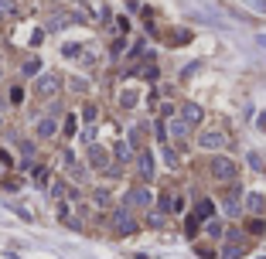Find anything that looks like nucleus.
I'll return each instance as SVG.
<instances>
[{"label":"nucleus","instance_id":"nucleus-25","mask_svg":"<svg viewBox=\"0 0 266 259\" xmlns=\"http://www.w3.org/2000/svg\"><path fill=\"white\" fill-rule=\"evenodd\" d=\"M20 154L31 157V154H34V144H31V140H20Z\"/></svg>","mask_w":266,"mask_h":259},{"label":"nucleus","instance_id":"nucleus-13","mask_svg":"<svg viewBox=\"0 0 266 259\" xmlns=\"http://www.w3.org/2000/svg\"><path fill=\"white\" fill-rule=\"evenodd\" d=\"M58 133V123L55 120H41L38 123V136H44V140H48V136H55Z\"/></svg>","mask_w":266,"mask_h":259},{"label":"nucleus","instance_id":"nucleus-2","mask_svg":"<svg viewBox=\"0 0 266 259\" xmlns=\"http://www.w3.org/2000/svg\"><path fill=\"white\" fill-rule=\"evenodd\" d=\"M228 144V136L222 130H205V133H198V147L202 150H222Z\"/></svg>","mask_w":266,"mask_h":259},{"label":"nucleus","instance_id":"nucleus-8","mask_svg":"<svg viewBox=\"0 0 266 259\" xmlns=\"http://www.w3.org/2000/svg\"><path fill=\"white\" fill-rule=\"evenodd\" d=\"M246 212H249V215H263V212H266V194L249 191V194H246Z\"/></svg>","mask_w":266,"mask_h":259},{"label":"nucleus","instance_id":"nucleus-27","mask_svg":"<svg viewBox=\"0 0 266 259\" xmlns=\"http://www.w3.org/2000/svg\"><path fill=\"white\" fill-rule=\"evenodd\" d=\"M198 68H202V65H198V62H191L188 68H181V78H188V75H194V72H198Z\"/></svg>","mask_w":266,"mask_h":259},{"label":"nucleus","instance_id":"nucleus-9","mask_svg":"<svg viewBox=\"0 0 266 259\" xmlns=\"http://www.w3.org/2000/svg\"><path fill=\"white\" fill-rule=\"evenodd\" d=\"M136 170H140V178H144V181H150V178H154V157L147 154V150L136 157Z\"/></svg>","mask_w":266,"mask_h":259},{"label":"nucleus","instance_id":"nucleus-21","mask_svg":"<svg viewBox=\"0 0 266 259\" xmlns=\"http://www.w3.org/2000/svg\"><path fill=\"white\" fill-rule=\"evenodd\" d=\"M120 102H123L126 110H133V106H136V92H123V96H120Z\"/></svg>","mask_w":266,"mask_h":259},{"label":"nucleus","instance_id":"nucleus-32","mask_svg":"<svg viewBox=\"0 0 266 259\" xmlns=\"http://www.w3.org/2000/svg\"><path fill=\"white\" fill-rule=\"evenodd\" d=\"M0 130H4V120H0Z\"/></svg>","mask_w":266,"mask_h":259},{"label":"nucleus","instance_id":"nucleus-30","mask_svg":"<svg viewBox=\"0 0 266 259\" xmlns=\"http://www.w3.org/2000/svg\"><path fill=\"white\" fill-rule=\"evenodd\" d=\"M256 126H260V133H266V112H260V116H256Z\"/></svg>","mask_w":266,"mask_h":259},{"label":"nucleus","instance_id":"nucleus-29","mask_svg":"<svg viewBox=\"0 0 266 259\" xmlns=\"http://www.w3.org/2000/svg\"><path fill=\"white\" fill-rule=\"evenodd\" d=\"M96 202H99V204H110V191H96Z\"/></svg>","mask_w":266,"mask_h":259},{"label":"nucleus","instance_id":"nucleus-20","mask_svg":"<svg viewBox=\"0 0 266 259\" xmlns=\"http://www.w3.org/2000/svg\"><path fill=\"white\" fill-rule=\"evenodd\" d=\"M147 222H150L154 228H160V225H164V212H160V208H157V212H150V218H147Z\"/></svg>","mask_w":266,"mask_h":259},{"label":"nucleus","instance_id":"nucleus-23","mask_svg":"<svg viewBox=\"0 0 266 259\" xmlns=\"http://www.w3.org/2000/svg\"><path fill=\"white\" fill-rule=\"evenodd\" d=\"M78 52H82L78 44H65V48H62V55H65V58H78Z\"/></svg>","mask_w":266,"mask_h":259},{"label":"nucleus","instance_id":"nucleus-6","mask_svg":"<svg viewBox=\"0 0 266 259\" xmlns=\"http://www.w3.org/2000/svg\"><path fill=\"white\" fill-rule=\"evenodd\" d=\"M191 218H198V222H212V218H215V202H212V198H202V202L194 204Z\"/></svg>","mask_w":266,"mask_h":259},{"label":"nucleus","instance_id":"nucleus-24","mask_svg":"<svg viewBox=\"0 0 266 259\" xmlns=\"http://www.w3.org/2000/svg\"><path fill=\"white\" fill-rule=\"evenodd\" d=\"M110 55H113V62H116L120 55H123V38H120V41H113V48H110Z\"/></svg>","mask_w":266,"mask_h":259},{"label":"nucleus","instance_id":"nucleus-31","mask_svg":"<svg viewBox=\"0 0 266 259\" xmlns=\"http://www.w3.org/2000/svg\"><path fill=\"white\" fill-rule=\"evenodd\" d=\"M256 41H260V44H263V48H266V34H260V38H256Z\"/></svg>","mask_w":266,"mask_h":259},{"label":"nucleus","instance_id":"nucleus-4","mask_svg":"<svg viewBox=\"0 0 266 259\" xmlns=\"http://www.w3.org/2000/svg\"><path fill=\"white\" fill-rule=\"evenodd\" d=\"M113 228L120 232V236H133V232H136V222L130 218V212H126V208H120V212L113 215Z\"/></svg>","mask_w":266,"mask_h":259},{"label":"nucleus","instance_id":"nucleus-19","mask_svg":"<svg viewBox=\"0 0 266 259\" xmlns=\"http://www.w3.org/2000/svg\"><path fill=\"white\" fill-rule=\"evenodd\" d=\"M246 160H249V167H252V170H266V167H263V157H260V154H249Z\"/></svg>","mask_w":266,"mask_h":259},{"label":"nucleus","instance_id":"nucleus-16","mask_svg":"<svg viewBox=\"0 0 266 259\" xmlns=\"http://www.w3.org/2000/svg\"><path fill=\"white\" fill-rule=\"evenodd\" d=\"M144 133H147V126H144V123L130 130V147H140V140H144Z\"/></svg>","mask_w":266,"mask_h":259},{"label":"nucleus","instance_id":"nucleus-11","mask_svg":"<svg viewBox=\"0 0 266 259\" xmlns=\"http://www.w3.org/2000/svg\"><path fill=\"white\" fill-rule=\"evenodd\" d=\"M168 133H171V136H178V140H184V136L191 133V126L184 123V120H168Z\"/></svg>","mask_w":266,"mask_h":259},{"label":"nucleus","instance_id":"nucleus-7","mask_svg":"<svg viewBox=\"0 0 266 259\" xmlns=\"http://www.w3.org/2000/svg\"><path fill=\"white\" fill-rule=\"evenodd\" d=\"M58 86H62V78H58V75H41L38 86H34V92H38V96H55Z\"/></svg>","mask_w":266,"mask_h":259},{"label":"nucleus","instance_id":"nucleus-5","mask_svg":"<svg viewBox=\"0 0 266 259\" xmlns=\"http://www.w3.org/2000/svg\"><path fill=\"white\" fill-rule=\"evenodd\" d=\"M181 120H184L188 126H198V123L205 120V110H202L198 102H184V106H181Z\"/></svg>","mask_w":266,"mask_h":259},{"label":"nucleus","instance_id":"nucleus-28","mask_svg":"<svg viewBox=\"0 0 266 259\" xmlns=\"http://www.w3.org/2000/svg\"><path fill=\"white\" fill-rule=\"evenodd\" d=\"M0 164H4V167H14V157H10L7 150H0Z\"/></svg>","mask_w":266,"mask_h":259},{"label":"nucleus","instance_id":"nucleus-15","mask_svg":"<svg viewBox=\"0 0 266 259\" xmlns=\"http://www.w3.org/2000/svg\"><path fill=\"white\" fill-rule=\"evenodd\" d=\"M205 232H208L212 239H222V236H226V228H222V222H215V218H212V222H205Z\"/></svg>","mask_w":266,"mask_h":259},{"label":"nucleus","instance_id":"nucleus-17","mask_svg":"<svg viewBox=\"0 0 266 259\" xmlns=\"http://www.w3.org/2000/svg\"><path fill=\"white\" fill-rule=\"evenodd\" d=\"M164 164H168V167H178V150H174L171 144H164Z\"/></svg>","mask_w":266,"mask_h":259},{"label":"nucleus","instance_id":"nucleus-26","mask_svg":"<svg viewBox=\"0 0 266 259\" xmlns=\"http://www.w3.org/2000/svg\"><path fill=\"white\" fill-rule=\"evenodd\" d=\"M38 68H41V62H38V58H34V62H28V65H24V75H34V72H38Z\"/></svg>","mask_w":266,"mask_h":259},{"label":"nucleus","instance_id":"nucleus-22","mask_svg":"<svg viewBox=\"0 0 266 259\" xmlns=\"http://www.w3.org/2000/svg\"><path fill=\"white\" fill-rule=\"evenodd\" d=\"M82 140H86V147H92V144H96V130L86 126V130H82Z\"/></svg>","mask_w":266,"mask_h":259},{"label":"nucleus","instance_id":"nucleus-3","mask_svg":"<svg viewBox=\"0 0 266 259\" xmlns=\"http://www.w3.org/2000/svg\"><path fill=\"white\" fill-rule=\"evenodd\" d=\"M150 204V191L147 188H130L126 198H123V208H147Z\"/></svg>","mask_w":266,"mask_h":259},{"label":"nucleus","instance_id":"nucleus-18","mask_svg":"<svg viewBox=\"0 0 266 259\" xmlns=\"http://www.w3.org/2000/svg\"><path fill=\"white\" fill-rule=\"evenodd\" d=\"M96 116H99V110H96L92 102H86V110H82V120H86V123H92Z\"/></svg>","mask_w":266,"mask_h":259},{"label":"nucleus","instance_id":"nucleus-12","mask_svg":"<svg viewBox=\"0 0 266 259\" xmlns=\"http://www.w3.org/2000/svg\"><path fill=\"white\" fill-rule=\"evenodd\" d=\"M246 232H249V236H263V232H266V222L260 218V215H252V218L246 222Z\"/></svg>","mask_w":266,"mask_h":259},{"label":"nucleus","instance_id":"nucleus-1","mask_svg":"<svg viewBox=\"0 0 266 259\" xmlns=\"http://www.w3.org/2000/svg\"><path fill=\"white\" fill-rule=\"evenodd\" d=\"M208 170H212L215 181H228V184H232L236 174H239V164H236L232 157H226V154H215V157L208 160Z\"/></svg>","mask_w":266,"mask_h":259},{"label":"nucleus","instance_id":"nucleus-14","mask_svg":"<svg viewBox=\"0 0 266 259\" xmlns=\"http://www.w3.org/2000/svg\"><path fill=\"white\" fill-rule=\"evenodd\" d=\"M113 154H116V164H126V160H130V154H133V147H130V144H116Z\"/></svg>","mask_w":266,"mask_h":259},{"label":"nucleus","instance_id":"nucleus-10","mask_svg":"<svg viewBox=\"0 0 266 259\" xmlns=\"http://www.w3.org/2000/svg\"><path fill=\"white\" fill-rule=\"evenodd\" d=\"M89 164H92L96 170H110V167H106V150L92 144V147H89Z\"/></svg>","mask_w":266,"mask_h":259}]
</instances>
